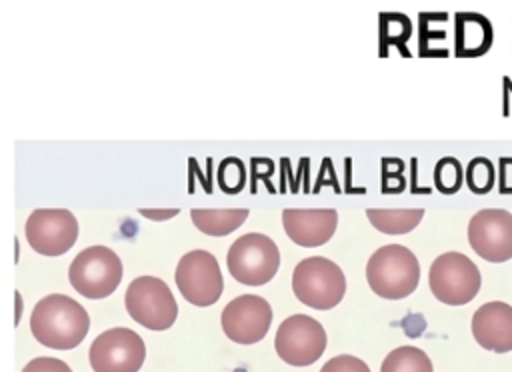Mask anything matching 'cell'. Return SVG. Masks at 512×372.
I'll list each match as a JSON object with an SVG mask.
<instances>
[{
    "instance_id": "cell-1",
    "label": "cell",
    "mask_w": 512,
    "mask_h": 372,
    "mask_svg": "<svg viewBox=\"0 0 512 372\" xmlns=\"http://www.w3.org/2000/svg\"><path fill=\"white\" fill-rule=\"evenodd\" d=\"M90 318L80 302L66 294H48L30 316L32 336L54 350H72L88 334Z\"/></svg>"
},
{
    "instance_id": "cell-27",
    "label": "cell",
    "mask_w": 512,
    "mask_h": 372,
    "mask_svg": "<svg viewBox=\"0 0 512 372\" xmlns=\"http://www.w3.org/2000/svg\"><path fill=\"white\" fill-rule=\"evenodd\" d=\"M270 172H272V162L268 158H252V192H256V180L262 178L268 186L270 192H274L272 182H270Z\"/></svg>"
},
{
    "instance_id": "cell-10",
    "label": "cell",
    "mask_w": 512,
    "mask_h": 372,
    "mask_svg": "<svg viewBox=\"0 0 512 372\" xmlns=\"http://www.w3.org/2000/svg\"><path fill=\"white\" fill-rule=\"evenodd\" d=\"M88 358L94 372H138L146 358V346L134 330L118 326L94 338Z\"/></svg>"
},
{
    "instance_id": "cell-18",
    "label": "cell",
    "mask_w": 512,
    "mask_h": 372,
    "mask_svg": "<svg viewBox=\"0 0 512 372\" xmlns=\"http://www.w3.org/2000/svg\"><path fill=\"white\" fill-rule=\"evenodd\" d=\"M368 220L372 226L384 234H406L414 230L422 216V208H402V210H388V208H368Z\"/></svg>"
},
{
    "instance_id": "cell-8",
    "label": "cell",
    "mask_w": 512,
    "mask_h": 372,
    "mask_svg": "<svg viewBox=\"0 0 512 372\" xmlns=\"http://www.w3.org/2000/svg\"><path fill=\"white\" fill-rule=\"evenodd\" d=\"M174 280L184 300L194 306H212L224 290L222 270L208 250L186 252L176 266Z\"/></svg>"
},
{
    "instance_id": "cell-25",
    "label": "cell",
    "mask_w": 512,
    "mask_h": 372,
    "mask_svg": "<svg viewBox=\"0 0 512 372\" xmlns=\"http://www.w3.org/2000/svg\"><path fill=\"white\" fill-rule=\"evenodd\" d=\"M320 372H370L368 364L356 356H350V354H340V356H334L330 358L322 368Z\"/></svg>"
},
{
    "instance_id": "cell-4",
    "label": "cell",
    "mask_w": 512,
    "mask_h": 372,
    "mask_svg": "<svg viewBox=\"0 0 512 372\" xmlns=\"http://www.w3.org/2000/svg\"><path fill=\"white\" fill-rule=\"evenodd\" d=\"M234 280L244 286H262L270 282L280 266V252L272 238L260 232H248L232 242L226 256Z\"/></svg>"
},
{
    "instance_id": "cell-3",
    "label": "cell",
    "mask_w": 512,
    "mask_h": 372,
    "mask_svg": "<svg viewBox=\"0 0 512 372\" xmlns=\"http://www.w3.org/2000/svg\"><path fill=\"white\" fill-rule=\"evenodd\" d=\"M292 290L302 304L316 310H330L342 300L346 278L336 262L324 256H310L296 264Z\"/></svg>"
},
{
    "instance_id": "cell-17",
    "label": "cell",
    "mask_w": 512,
    "mask_h": 372,
    "mask_svg": "<svg viewBox=\"0 0 512 372\" xmlns=\"http://www.w3.org/2000/svg\"><path fill=\"white\" fill-rule=\"evenodd\" d=\"M190 218L200 232L208 236H226L244 224L248 208H194Z\"/></svg>"
},
{
    "instance_id": "cell-26",
    "label": "cell",
    "mask_w": 512,
    "mask_h": 372,
    "mask_svg": "<svg viewBox=\"0 0 512 372\" xmlns=\"http://www.w3.org/2000/svg\"><path fill=\"white\" fill-rule=\"evenodd\" d=\"M22 372H72L70 366L64 360L58 358H50V356H40L30 360Z\"/></svg>"
},
{
    "instance_id": "cell-13",
    "label": "cell",
    "mask_w": 512,
    "mask_h": 372,
    "mask_svg": "<svg viewBox=\"0 0 512 372\" xmlns=\"http://www.w3.org/2000/svg\"><path fill=\"white\" fill-rule=\"evenodd\" d=\"M220 324L232 342L256 344L268 334L272 324V308L262 296L242 294L226 304Z\"/></svg>"
},
{
    "instance_id": "cell-23",
    "label": "cell",
    "mask_w": 512,
    "mask_h": 372,
    "mask_svg": "<svg viewBox=\"0 0 512 372\" xmlns=\"http://www.w3.org/2000/svg\"><path fill=\"white\" fill-rule=\"evenodd\" d=\"M218 186L222 188V192L226 194H236L244 188L246 184V170H244V164L240 158L236 156H230V158H224L218 166Z\"/></svg>"
},
{
    "instance_id": "cell-21",
    "label": "cell",
    "mask_w": 512,
    "mask_h": 372,
    "mask_svg": "<svg viewBox=\"0 0 512 372\" xmlns=\"http://www.w3.org/2000/svg\"><path fill=\"white\" fill-rule=\"evenodd\" d=\"M464 170L462 164L452 158V156H444L436 162L434 166V186L442 192V194H454L460 190L462 182H464Z\"/></svg>"
},
{
    "instance_id": "cell-14",
    "label": "cell",
    "mask_w": 512,
    "mask_h": 372,
    "mask_svg": "<svg viewBox=\"0 0 512 372\" xmlns=\"http://www.w3.org/2000/svg\"><path fill=\"white\" fill-rule=\"evenodd\" d=\"M282 226L294 244L314 248L334 236L338 214L334 208H286L282 210Z\"/></svg>"
},
{
    "instance_id": "cell-5",
    "label": "cell",
    "mask_w": 512,
    "mask_h": 372,
    "mask_svg": "<svg viewBox=\"0 0 512 372\" xmlns=\"http://www.w3.org/2000/svg\"><path fill=\"white\" fill-rule=\"evenodd\" d=\"M122 260L108 246L84 248L68 268V280L76 292L98 300L110 296L122 280Z\"/></svg>"
},
{
    "instance_id": "cell-9",
    "label": "cell",
    "mask_w": 512,
    "mask_h": 372,
    "mask_svg": "<svg viewBox=\"0 0 512 372\" xmlns=\"http://www.w3.org/2000/svg\"><path fill=\"white\" fill-rule=\"evenodd\" d=\"M276 354L290 366H310L326 350L324 326L306 314L288 316L276 330Z\"/></svg>"
},
{
    "instance_id": "cell-16",
    "label": "cell",
    "mask_w": 512,
    "mask_h": 372,
    "mask_svg": "<svg viewBox=\"0 0 512 372\" xmlns=\"http://www.w3.org/2000/svg\"><path fill=\"white\" fill-rule=\"evenodd\" d=\"M492 24L476 12H458L454 20V52L460 58L482 56L492 46Z\"/></svg>"
},
{
    "instance_id": "cell-12",
    "label": "cell",
    "mask_w": 512,
    "mask_h": 372,
    "mask_svg": "<svg viewBox=\"0 0 512 372\" xmlns=\"http://www.w3.org/2000/svg\"><path fill=\"white\" fill-rule=\"evenodd\" d=\"M472 250L488 262L512 258V214L502 208H484L468 222Z\"/></svg>"
},
{
    "instance_id": "cell-19",
    "label": "cell",
    "mask_w": 512,
    "mask_h": 372,
    "mask_svg": "<svg viewBox=\"0 0 512 372\" xmlns=\"http://www.w3.org/2000/svg\"><path fill=\"white\" fill-rule=\"evenodd\" d=\"M412 34V22L408 16L398 12H382L380 14V54H388V46H396L408 56L406 40Z\"/></svg>"
},
{
    "instance_id": "cell-28",
    "label": "cell",
    "mask_w": 512,
    "mask_h": 372,
    "mask_svg": "<svg viewBox=\"0 0 512 372\" xmlns=\"http://www.w3.org/2000/svg\"><path fill=\"white\" fill-rule=\"evenodd\" d=\"M500 192L512 194V158H500Z\"/></svg>"
},
{
    "instance_id": "cell-2",
    "label": "cell",
    "mask_w": 512,
    "mask_h": 372,
    "mask_svg": "<svg viewBox=\"0 0 512 372\" xmlns=\"http://www.w3.org/2000/svg\"><path fill=\"white\" fill-rule=\"evenodd\" d=\"M366 280L372 292L386 300L406 298L420 280L418 258L400 244L380 246L366 264Z\"/></svg>"
},
{
    "instance_id": "cell-7",
    "label": "cell",
    "mask_w": 512,
    "mask_h": 372,
    "mask_svg": "<svg viewBox=\"0 0 512 372\" xmlns=\"http://www.w3.org/2000/svg\"><path fill=\"white\" fill-rule=\"evenodd\" d=\"M480 282L478 266L462 252L440 254L428 272L432 294L448 306L468 304L478 294Z\"/></svg>"
},
{
    "instance_id": "cell-29",
    "label": "cell",
    "mask_w": 512,
    "mask_h": 372,
    "mask_svg": "<svg viewBox=\"0 0 512 372\" xmlns=\"http://www.w3.org/2000/svg\"><path fill=\"white\" fill-rule=\"evenodd\" d=\"M180 208H168V210H152V208H140V214L150 220H166L170 216H176Z\"/></svg>"
},
{
    "instance_id": "cell-22",
    "label": "cell",
    "mask_w": 512,
    "mask_h": 372,
    "mask_svg": "<svg viewBox=\"0 0 512 372\" xmlns=\"http://www.w3.org/2000/svg\"><path fill=\"white\" fill-rule=\"evenodd\" d=\"M494 176V164L484 156L472 158L466 168V184L474 194L490 192L494 186Z\"/></svg>"
},
{
    "instance_id": "cell-6",
    "label": "cell",
    "mask_w": 512,
    "mask_h": 372,
    "mask_svg": "<svg viewBox=\"0 0 512 372\" xmlns=\"http://www.w3.org/2000/svg\"><path fill=\"white\" fill-rule=\"evenodd\" d=\"M124 304L130 318L148 330H166L178 316L172 290L156 276L134 278L126 288Z\"/></svg>"
},
{
    "instance_id": "cell-24",
    "label": "cell",
    "mask_w": 512,
    "mask_h": 372,
    "mask_svg": "<svg viewBox=\"0 0 512 372\" xmlns=\"http://www.w3.org/2000/svg\"><path fill=\"white\" fill-rule=\"evenodd\" d=\"M406 186L404 162L400 158H382V192L396 194Z\"/></svg>"
},
{
    "instance_id": "cell-15",
    "label": "cell",
    "mask_w": 512,
    "mask_h": 372,
    "mask_svg": "<svg viewBox=\"0 0 512 372\" xmlns=\"http://www.w3.org/2000/svg\"><path fill=\"white\" fill-rule=\"evenodd\" d=\"M474 340L490 352H510L512 350V306L500 300L482 304L472 316Z\"/></svg>"
},
{
    "instance_id": "cell-11",
    "label": "cell",
    "mask_w": 512,
    "mask_h": 372,
    "mask_svg": "<svg viewBox=\"0 0 512 372\" xmlns=\"http://www.w3.org/2000/svg\"><path fill=\"white\" fill-rule=\"evenodd\" d=\"M24 232L32 250L42 256H60L74 246L78 222L66 208H38L28 216Z\"/></svg>"
},
{
    "instance_id": "cell-20",
    "label": "cell",
    "mask_w": 512,
    "mask_h": 372,
    "mask_svg": "<svg viewBox=\"0 0 512 372\" xmlns=\"http://www.w3.org/2000/svg\"><path fill=\"white\" fill-rule=\"evenodd\" d=\"M380 372H434L428 354L416 346H398L382 362Z\"/></svg>"
}]
</instances>
